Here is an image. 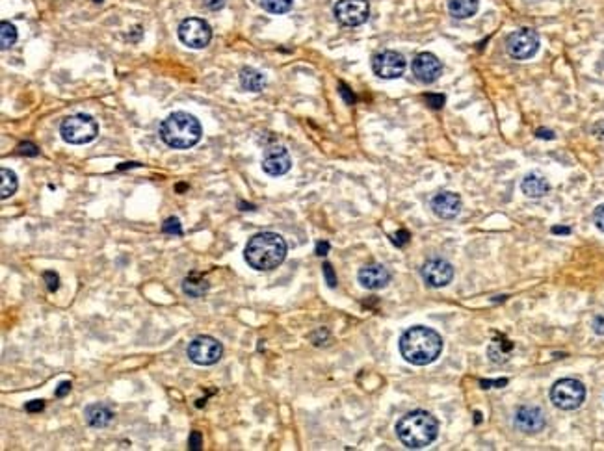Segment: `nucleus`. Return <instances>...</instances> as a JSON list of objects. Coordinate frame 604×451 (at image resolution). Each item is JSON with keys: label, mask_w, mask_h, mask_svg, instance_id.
Listing matches in <instances>:
<instances>
[{"label": "nucleus", "mask_w": 604, "mask_h": 451, "mask_svg": "<svg viewBox=\"0 0 604 451\" xmlns=\"http://www.w3.org/2000/svg\"><path fill=\"white\" fill-rule=\"evenodd\" d=\"M17 41V28L8 21H2L0 24V45H2V50L10 49L13 47Z\"/></svg>", "instance_id": "nucleus-25"}, {"label": "nucleus", "mask_w": 604, "mask_h": 451, "mask_svg": "<svg viewBox=\"0 0 604 451\" xmlns=\"http://www.w3.org/2000/svg\"><path fill=\"white\" fill-rule=\"evenodd\" d=\"M244 256L257 272H272L287 258V242L278 232H259L247 242Z\"/></svg>", "instance_id": "nucleus-2"}, {"label": "nucleus", "mask_w": 604, "mask_h": 451, "mask_svg": "<svg viewBox=\"0 0 604 451\" xmlns=\"http://www.w3.org/2000/svg\"><path fill=\"white\" fill-rule=\"evenodd\" d=\"M506 49L513 60H530L539 50V36L532 28H521L517 32L510 34L506 41Z\"/></svg>", "instance_id": "nucleus-8"}, {"label": "nucleus", "mask_w": 604, "mask_h": 451, "mask_svg": "<svg viewBox=\"0 0 604 451\" xmlns=\"http://www.w3.org/2000/svg\"><path fill=\"white\" fill-rule=\"evenodd\" d=\"M521 190L530 199H541L550 191V184L541 173H530L521 182Z\"/></svg>", "instance_id": "nucleus-18"}, {"label": "nucleus", "mask_w": 604, "mask_h": 451, "mask_svg": "<svg viewBox=\"0 0 604 451\" xmlns=\"http://www.w3.org/2000/svg\"><path fill=\"white\" fill-rule=\"evenodd\" d=\"M413 75L422 84H433L441 76L443 64L436 54L431 52H420L413 60Z\"/></svg>", "instance_id": "nucleus-13"}, {"label": "nucleus", "mask_w": 604, "mask_h": 451, "mask_svg": "<svg viewBox=\"0 0 604 451\" xmlns=\"http://www.w3.org/2000/svg\"><path fill=\"white\" fill-rule=\"evenodd\" d=\"M372 71L383 80L400 78L405 71V58L396 50H383L372 58Z\"/></svg>", "instance_id": "nucleus-11"}, {"label": "nucleus", "mask_w": 604, "mask_h": 451, "mask_svg": "<svg viewBox=\"0 0 604 451\" xmlns=\"http://www.w3.org/2000/svg\"><path fill=\"white\" fill-rule=\"evenodd\" d=\"M208 288H210V284H208L207 279H203L201 275H197V273H192L190 277H186L185 283H182V292H185L188 297H196V300L207 294Z\"/></svg>", "instance_id": "nucleus-22"}, {"label": "nucleus", "mask_w": 604, "mask_h": 451, "mask_svg": "<svg viewBox=\"0 0 604 451\" xmlns=\"http://www.w3.org/2000/svg\"><path fill=\"white\" fill-rule=\"evenodd\" d=\"M164 234H171V236H182V227H180L179 218H169L164 221L162 225Z\"/></svg>", "instance_id": "nucleus-26"}, {"label": "nucleus", "mask_w": 604, "mask_h": 451, "mask_svg": "<svg viewBox=\"0 0 604 451\" xmlns=\"http://www.w3.org/2000/svg\"><path fill=\"white\" fill-rule=\"evenodd\" d=\"M205 6L208 10H220L225 6V0H205Z\"/></svg>", "instance_id": "nucleus-37"}, {"label": "nucleus", "mask_w": 604, "mask_h": 451, "mask_svg": "<svg viewBox=\"0 0 604 451\" xmlns=\"http://www.w3.org/2000/svg\"><path fill=\"white\" fill-rule=\"evenodd\" d=\"M19 152H21V154H28V156H36L39 151L32 143H22V145H19Z\"/></svg>", "instance_id": "nucleus-32"}, {"label": "nucleus", "mask_w": 604, "mask_h": 451, "mask_svg": "<svg viewBox=\"0 0 604 451\" xmlns=\"http://www.w3.org/2000/svg\"><path fill=\"white\" fill-rule=\"evenodd\" d=\"M43 279H45V283H47V288H49V292H56V290L60 288V277H58V273L45 272Z\"/></svg>", "instance_id": "nucleus-27"}, {"label": "nucleus", "mask_w": 604, "mask_h": 451, "mask_svg": "<svg viewBox=\"0 0 604 451\" xmlns=\"http://www.w3.org/2000/svg\"><path fill=\"white\" fill-rule=\"evenodd\" d=\"M0 175H2V186H0V197H2V199H8V197H11V195H13V193H15L17 186H19V182H17V175L13 173L11 169H8V168H2Z\"/></svg>", "instance_id": "nucleus-23"}, {"label": "nucleus", "mask_w": 604, "mask_h": 451, "mask_svg": "<svg viewBox=\"0 0 604 451\" xmlns=\"http://www.w3.org/2000/svg\"><path fill=\"white\" fill-rule=\"evenodd\" d=\"M62 140L71 145H84V143L93 142L99 136L97 121L92 115L76 114L69 115L62 121L60 125Z\"/></svg>", "instance_id": "nucleus-5"}, {"label": "nucleus", "mask_w": 604, "mask_h": 451, "mask_svg": "<svg viewBox=\"0 0 604 451\" xmlns=\"http://www.w3.org/2000/svg\"><path fill=\"white\" fill-rule=\"evenodd\" d=\"M203 136L201 123L196 115L186 112L169 114L160 125V138L166 145L173 149H192Z\"/></svg>", "instance_id": "nucleus-4"}, {"label": "nucleus", "mask_w": 604, "mask_h": 451, "mask_svg": "<svg viewBox=\"0 0 604 451\" xmlns=\"http://www.w3.org/2000/svg\"><path fill=\"white\" fill-rule=\"evenodd\" d=\"M95 2H103V0H95Z\"/></svg>", "instance_id": "nucleus-41"}, {"label": "nucleus", "mask_w": 604, "mask_h": 451, "mask_svg": "<svg viewBox=\"0 0 604 451\" xmlns=\"http://www.w3.org/2000/svg\"><path fill=\"white\" fill-rule=\"evenodd\" d=\"M359 283L366 290H381L391 283V273L381 264H368L359 269Z\"/></svg>", "instance_id": "nucleus-17"}, {"label": "nucleus", "mask_w": 604, "mask_h": 451, "mask_svg": "<svg viewBox=\"0 0 604 451\" xmlns=\"http://www.w3.org/2000/svg\"><path fill=\"white\" fill-rule=\"evenodd\" d=\"M43 401H38V399H36V401H30V403H27V411L28 413H39V411H43Z\"/></svg>", "instance_id": "nucleus-35"}, {"label": "nucleus", "mask_w": 604, "mask_h": 451, "mask_svg": "<svg viewBox=\"0 0 604 451\" xmlns=\"http://www.w3.org/2000/svg\"><path fill=\"white\" fill-rule=\"evenodd\" d=\"M396 435L409 450H422L437 438L439 422L428 411H411L398 420Z\"/></svg>", "instance_id": "nucleus-3"}, {"label": "nucleus", "mask_w": 604, "mask_h": 451, "mask_svg": "<svg viewBox=\"0 0 604 451\" xmlns=\"http://www.w3.org/2000/svg\"><path fill=\"white\" fill-rule=\"evenodd\" d=\"M443 351L441 334L430 327L415 325L400 338V353L413 366H428L439 359Z\"/></svg>", "instance_id": "nucleus-1"}, {"label": "nucleus", "mask_w": 604, "mask_h": 451, "mask_svg": "<svg viewBox=\"0 0 604 451\" xmlns=\"http://www.w3.org/2000/svg\"><path fill=\"white\" fill-rule=\"evenodd\" d=\"M69 392H71V383H69V380H64V383L56 388L55 394L56 397H64L66 394H69Z\"/></svg>", "instance_id": "nucleus-33"}, {"label": "nucleus", "mask_w": 604, "mask_h": 451, "mask_svg": "<svg viewBox=\"0 0 604 451\" xmlns=\"http://www.w3.org/2000/svg\"><path fill=\"white\" fill-rule=\"evenodd\" d=\"M430 207L437 218L454 219L459 216L463 205L457 193H454V191H443V193H437V195L431 199Z\"/></svg>", "instance_id": "nucleus-16"}, {"label": "nucleus", "mask_w": 604, "mask_h": 451, "mask_svg": "<svg viewBox=\"0 0 604 451\" xmlns=\"http://www.w3.org/2000/svg\"><path fill=\"white\" fill-rule=\"evenodd\" d=\"M179 39L188 49H205L213 39V28L203 19L188 17L179 24Z\"/></svg>", "instance_id": "nucleus-7"}, {"label": "nucleus", "mask_w": 604, "mask_h": 451, "mask_svg": "<svg viewBox=\"0 0 604 451\" xmlns=\"http://www.w3.org/2000/svg\"><path fill=\"white\" fill-rule=\"evenodd\" d=\"M392 242L396 245H403L409 242V234L405 232V230H400V232L394 234V238H392Z\"/></svg>", "instance_id": "nucleus-34"}, {"label": "nucleus", "mask_w": 604, "mask_h": 451, "mask_svg": "<svg viewBox=\"0 0 604 451\" xmlns=\"http://www.w3.org/2000/svg\"><path fill=\"white\" fill-rule=\"evenodd\" d=\"M422 279L424 283L431 288H443L447 284L452 283L454 279V267L450 262L443 260V258H431L422 266Z\"/></svg>", "instance_id": "nucleus-12"}, {"label": "nucleus", "mask_w": 604, "mask_h": 451, "mask_svg": "<svg viewBox=\"0 0 604 451\" xmlns=\"http://www.w3.org/2000/svg\"><path fill=\"white\" fill-rule=\"evenodd\" d=\"M335 19L344 27H359L371 15L368 0H338L333 8Z\"/></svg>", "instance_id": "nucleus-10"}, {"label": "nucleus", "mask_w": 604, "mask_h": 451, "mask_svg": "<svg viewBox=\"0 0 604 451\" xmlns=\"http://www.w3.org/2000/svg\"><path fill=\"white\" fill-rule=\"evenodd\" d=\"M550 401L561 411H577L586 401V386L578 379H560L550 388Z\"/></svg>", "instance_id": "nucleus-6"}, {"label": "nucleus", "mask_w": 604, "mask_h": 451, "mask_svg": "<svg viewBox=\"0 0 604 451\" xmlns=\"http://www.w3.org/2000/svg\"><path fill=\"white\" fill-rule=\"evenodd\" d=\"M538 138H543V140H554V132L545 131V128H539Z\"/></svg>", "instance_id": "nucleus-39"}, {"label": "nucleus", "mask_w": 604, "mask_h": 451, "mask_svg": "<svg viewBox=\"0 0 604 451\" xmlns=\"http://www.w3.org/2000/svg\"><path fill=\"white\" fill-rule=\"evenodd\" d=\"M224 355V346L213 337H197L188 346V357L197 366L216 364Z\"/></svg>", "instance_id": "nucleus-9"}, {"label": "nucleus", "mask_w": 604, "mask_h": 451, "mask_svg": "<svg viewBox=\"0 0 604 451\" xmlns=\"http://www.w3.org/2000/svg\"><path fill=\"white\" fill-rule=\"evenodd\" d=\"M261 6L268 13H273V15H283L287 11L292 10L294 6V0H261Z\"/></svg>", "instance_id": "nucleus-24"}, {"label": "nucleus", "mask_w": 604, "mask_h": 451, "mask_svg": "<svg viewBox=\"0 0 604 451\" xmlns=\"http://www.w3.org/2000/svg\"><path fill=\"white\" fill-rule=\"evenodd\" d=\"M515 427L526 435H533L545 427V413L535 405H523L515 413Z\"/></svg>", "instance_id": "nucleus-15"}, {"label": "nucleus", "mask_w": 604, "mask_h": 451, "mask_svg": "<svg viewBox=\"0 0 604 451\" xmlns=\"http://www.w3.org/2000/svg\"><path fill=\"white\" fill-rule=\"evenodd\" d=\"M552 232H554V234H569V232H571V228H567V227H554V228H552Z\"/></svg>", "instance_id": "nucleus-40"}, {"label": "nucleus", "mask_w": 604, "mask_h": 451, "mask_svg": "<svg viewBox=\"0 0 604 451\" xmlns=\"http://www.w3.org/2000/svg\"><path fill=\"white\" fill-rule=\"evenodd\" d=\"M290 168H292V160H290L289 151L285 147L273 145V147H268L264 151V156H262L264 173H268L270 177H281V175L289 173Z\"/></svg>", "instance_id": "nucleus-14"}, {"label": "nucleus", "mask_w": 604, "mask_h": 451, "mask_svg": "<svg viewBox=\"0 0 604 451\" xmlns=\"http://www.w3.org/2000/svg\"><path fill=\"white\" fill-rule=\"evenodd\" d=\"M426 98H428V103H430L431 108L439 110L445 104V97L443 95H426Z\"/></svg>", "instance_id": "nucleus-31"}, {"label": "nucleus", "mask_w": 604, "mask_h": 451, "mask_svg": "<svg viewBox=\"0 0 604 451\" xmlns=\"http://www.w3.org/2000/svg\"><path fill=\"white\" fill-rule=\"evenodd\" d=\"M84 414H86L87 424L92 425V427H99V429H103V427L110 425V422L114 420V413H112L106 405H99V403L89 405Z\"/></svg>", "instance_id": "nucleus-19"}, {"label": "nucleus", "mask_w": 604, "mask_h": 451, "mask_svg": "<svg viewBox=\"0 0 604 451\" xmlns=\"http://www.w3.org/2000/svg\"><path fill=\"white\" fill-rule=\"evenodd\" d=\"M201 446H203L201 433H199V431H192V435H190V450L197 451V450H201Z\"/></svg>", "instance_id": "nucleus-30"}, {"label": "nucleus", "mask_w": 604, "mask_h": 451, "mask_svg": "<svg viewBox=\"0 0 604 451\" xmlns=\"http://www.w3.org/2000/svg\"><path fill=\"white\" fill-rule=\"evenodd\" d=\"M340 95H343L344 101H346V103H348V104H354L355 103V97H354V95H352V93L348 91V87L344 86V84H340Z\"/></svg>", "instance_id": "nucleus-36"}, {"label": "nucleus", "mask_w": 604, "mask_h": 451, "mask_svg": "<svg viewBox=\"0 0 604 451\" xmlns=\"http://www.w3.org/2000/svg\"><path fill=\"white\" fill-rule=\"evenodd\" d=\"M480 8V0H448V11L456 19H468Z\"/></svg>", "instance_id": "nucleus-21"}, {"label": "nucleus", "mask_w": 604, "mask_h": 451, "mask_svg": "<svg viewBox=\"0 0 604 451\" xmlns=\"http://www.w3.org/2000/svg\"><path fill=\"white\" fill-rule=\"evenodd\" d=\"M324 277H326V283L329 288H335L337 286V275H335V272H333L331 264H324Z\"/></svg>", "instance_id": "nucleus-28"}, {"label": "nucleus", "mask_w": 604, "mask_h": 451, "mask_svg": "<svg viewBox=\"0 0 604 451\" xmlns=\"http://www.w3.org/2000/svg\"><path fill=\"white\" fill-rule=\"evenodd\" d=\"M240 86L244 87L245 91L259 93L266 86V76L261 71H257L253 67H244L240 71Z\"/></svg>", "instance_id": "nucleus-20"}, {"label": "nucleus", "mask_w": 604, "mask_h": 451, "mask_svg": "<svg viewBox=\"0 0 604 451\" xmlns=\"http://www.w3.org/2000/svg\"><path fill=\"white\" fill-rule=\"evenodd\" d=\"M594 221H595V225H597V228L604 232V205H601V207L595 208Z\"/></svg>", "instance_id": "nucleus-29"}, {"label": "nucleus", "mask_w": 604, "mask_h": 451, "mask_svg": "<svg viewBox=\"0 0 604 451\" xmlns=\"http://www.w3.org/2000/svg\"><path fill=\"white\" fill-rule=\"evenodd\" d=\"M327 251H329V244H327V242H320V244L316 245V255L318 256H326Z\"/></svg>", "instance_id": "nucleus-38"}]
</instances>
